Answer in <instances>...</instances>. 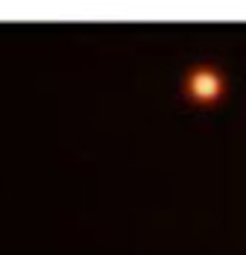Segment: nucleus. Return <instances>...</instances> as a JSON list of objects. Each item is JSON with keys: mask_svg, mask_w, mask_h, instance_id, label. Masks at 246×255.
Returning a JSON list of instances; mask_svg holds the SVG:
<instances>
[{"mask_svg": "<svg viewBox=\"0 0 246 255\" xmlns=\"http://www.w3.org/2000/svg\"><path fill=\"white\" fill-rule=\"evenodd\" d=\"M223 94V79L211 68H197L188 77V97L197 103H211Z\"/></svg>", "mask_w": 246, "mask_h": 255, "instance_id": "nucleus-1", "label": "nucleus"}]
</instances>
